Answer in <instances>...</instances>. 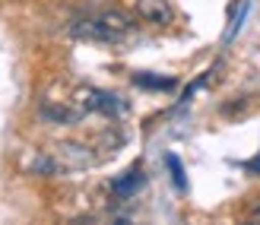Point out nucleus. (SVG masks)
Here are the masks:
<instances>
[{
    "instance_id": "f257e3e1",
    "label": "nucleus",
    "mask_w": 260,
    "mask_h": 225,
    "mask_svg": "<svg viewBox=\"0 0 260 225\" xmlns=\"http://www.w3.org/2000/svg\"><path fill=\"white\" fill-rule=\"evenodd\" d=\"M130 22L121 10H102L95 16H86V19H76L70 25V35L73 38H83V42H105V45H114L127 38L130 32Z\"/></svg>"
},
{
    "instance_id": "f03ea898",
    "label": "nucleus",
    "mask_w": 260,
    "mask_h": 225,
    "mask_svg": "<svg viewBox=\"0 0 260 225\" xmlns=\"http://www.w3.org/2000/svg\"><path fill=\"white\" fill-rule=\"evenodd\" d=\"M86 111H99V114H121L127 105L114 95V92H102V89H92V92H86Z\"/></svg>"
},
{
    "instance_id": "7ed1b4c3",
    "label": "nucleus",
    "mask_w": 260,
    "mask_h": 225,
    "mask_svg": "<svg viewBox=\"0 0 260 225\" xmlns=\"http://www.w3.org/2000/svg\"><path fill=\"white\" fill-rule=\"evenodd\" d=\"M143 184H146V175H143L140 165H134L130 171H124L121 178L111 181V190H114V197H121V200H130L137 190H143Z\"/></svg>"
},
{
    "instance_id": "20e7f679",
    "label": "nucleus",
    "mask_w": 260,
    "mask_h": 225,
    "mask_svg": "<svg viewBox=\"0 0 260 225\" xmlns=\"http://www.w3.org/2000/svg\"><path fill=\"white\" fill-rule=\"evenodd\" d=\"M137 13L146 22H152V25H168V22L175 19L168 0H137Z\"/></svg>"
},
{
    "instance_id": "39448f33",
    "label": "nucleus",
    "mask_w": 260,
    "mask_h": 225,
    "mask_svg": "<svg viewBox=\"0 0 260 225\" xmlns=\"http://www.w3.org/2000/svg\"><path fill=\"white\" fill-rule=\"evenodd\" d=\"M54 155H57L60 168H86V165H92V152H89L86 146H76V143H60Z\"/></svg>"
},
{
    "instance_id": "423d86ee",
    "label": "nucleus",
    "mask_w": 260,
    "mask_h": 225,
    "mask_svg": "<svg viewBox=\"0 0 260 225\" xmlns=\"http://www.w3.org/2000/svg\"><path fill=\"white\" fill-rule=\"evenodd\" d=\"M42 117L48 124H76L83 117L80 108H70V105H42Z\"/></svg>"
},
{
    "instance_id": "0eeeda50",
    "label": "nucleus",
    "mask_w": 260,
    "mask_h": 225,
    "mask_svg": "<svg viewBox=\"0 0 260 225\" xmlns=\"http://www.w3.org/2000/svg\"><path fill=\"white\" fill-rule=\"evenodd\" d=\"M134 86L140 89H175V79H168V76H149V73H137L134 76Z\"/></svg>"
},
{
    "instance_id": "6e6552de",
    "label": "nucleus",
    "mask_w": 260,
    "mask_h": 225,
    "mask_svg": "<svg viewBox=\"0 0 260 225\" xmlns=\"http://www.w3.org/2000/svg\"><path fill=\"white\" fill-rule=\"evenodd\" d=\"M165 165L172 168V181H175V187H178V190H187V178H184V168H181V158L172 152V155H165Z\"/></svg>"
},
{
    "instance_id": "1a4fd4ad",
    "label": "nucleus",
    "mask_w": 260,
    "mask_h": 225,
    "mask_svg": "<svg viewBox=\"0 0 260 225\" xmlns=\"http://www.w3.org/2000/svg\"><path fill=\"white\" fill-rule=\"evenodd\" d=\"M241 168L248 171V175H257V178H260V152H257L254 158H248V162H241Z\"/></svg>"
},
{
    "instance_id": "9d476101",
    "label": "nucleus",
    "mask_w": 260,
    "mask_h": 225,
    "mask_svg": "<svg viewBox=\"0 0 260 225\" xmlns=\"http://www.w3.org/2000/svg\"><path fill=\"white\" fill-rule=\"evenodd\" d=\"M244 216H248L251 222H260V197H254V200H251V206L244 209Z\"/></svg>"
}]
</instances>
